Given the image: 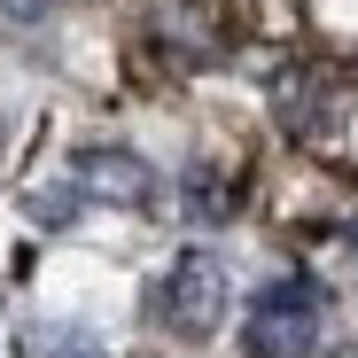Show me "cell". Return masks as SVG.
Wrapping results in <instances>:
<instances>
[{
    "mask_svg": "<svg viewBox=\"0 0 358 358\" xmlns=\"http://www.w3.org/2000/svg\"><path fill=\"white\" fill-rule=\"evenodd\" d=\"M24 210H31L39 226H55V234H63V226H78L86 187H78V179H71V187H31V195H24Z\"/></svg>",
    "mask_w": 358,
    "mask_h": 358,
    "instance_id": "cell-5",
    "label": "cell"
},
{
    "mask_svg": "<svg viewBox=\"0 0 358 358\" xmlns=\"http://www.w3.org/2000/svg\"><path fill=\"white\" fill-rule=\"evenodd\" d=\"M148 320H156L171 343H203V335L226 320V273H218V257H203V250L171 257V273H164L156 296H148Z\"/></svg>",
    "mask_w": 358,
    "mask_h": 358,
    "instance_id": "cell-2",
    "label": "cell"
},
{
    "mask_svg": "<svg viewBox=\"0 0 358 358\" xmlns=\"http://www.w3.org/2000/svg\"><path fill=\"white\" fill-rule=\"evenodd\" d=\"M250 358H312L320 350V288L312 280H265L242 320Z\"/></svg>",
    "mask_w": 358,
    "mask_h": 358,
    "instance_id": "cell-1",
    "label": "cell"
},
{
    "mask_svg": "<svg viewBox=\"0 0 358 358\" xmlns=\"http://www.w3.org/2000/svg\"><path fill=\"white\" fill-rule=\"evenodd\" d=\"M273 101H280V125H288V133H320V125H327L304 78H280V94H273Z\"/></svg>",
    "mask_w": 358,
    "mask_h": 358,
    "instance_id": "cell-6",
    "label": "cell"
},
{
    "mask_svg": "<svg viewBox=\"0 0 358 358\" xmlns=\"http://www.w3.org/2000/svg\"><path fill=\"white\" fill-rule=\"evenodd\" d=\"M39 358H109V343L86 335V327H47L39 335Z\"/></svg>",
    "mask_w": 358,
    "mask_h": 358,
    "instance_id": "cell-7",
    "label": "cell"
},
{
    "mask_svg": "<svg viewBox=\"0 0 358 358\" xmlns=\"http://www.w3.org/2000/svg\"><path fill=\"white\" fill-rule=\"evenodd\" d=\"M55 8V0H0V16H8V24H39Z\"/></svg>",
    "mask_w": 358,
    "mask_h": 358,
    "instance_id": "cell-8",
    "label": "cell"
},
{
    "mask_svg": "<svg viewBox=\"0 0 358 358\" xmlns=\"http://www.w3.org/2000/svg\"><path fill=\"white\" fill-rule=\"evenodd\" d=\"M343 242H350V250H358V218H350V226H343Z\"/></svg>",
    "mask_w": 358,
    "mask_h": 358,
    "instance_id": "cell-9",
    "label": "cell"
},
{
    "mask_svg": "<svg viewBox=\"0 0 358 358\" xmlns=\"http://www.w3.org/2000/svg\"><path fill=\"white\" fill-rule=\"evenodd\" d=\"M0 141H8V133H0Z\"/></svg>",
    "mask_w": 358,
    "mask_h": 358,
    "instance_id": "cell-10",
    "label": "cell"
},
{
    "mask_svg": "<svg viewBox=\"0 0 358 358\" xmlns=\"http://www.w3.org/2000/svg\"><path fill=\"white\" fill-rule=\"evenodd\" d=\"M71 164H78V187H86V195H101V203L148 210V203L164 195V179H156V171H148V164H141L133 148H101V141H86V148H78Z\"/></svg>",
    "mask_w": 358,
    "mask_h": 358,
    "instance_id": "cell-3",
    "label": "cell"
},
{
    "mask_svg": "<svg viewBox=\"0 0 358 358\" xmlns=\"http://www.w3.org/2000/svg\"><path fill=\"white\" fill-rule=\"evenodd\" d=\"M179 203H187V218H203V226H226L234 210H242V179H234L226 164H195L187 179H179Z\"/></svg>",
    "mask_w": 358,
    "mask_h": 358,
    "instance_id": "cell-4",
    "label": "cell"
}]
</instances>
